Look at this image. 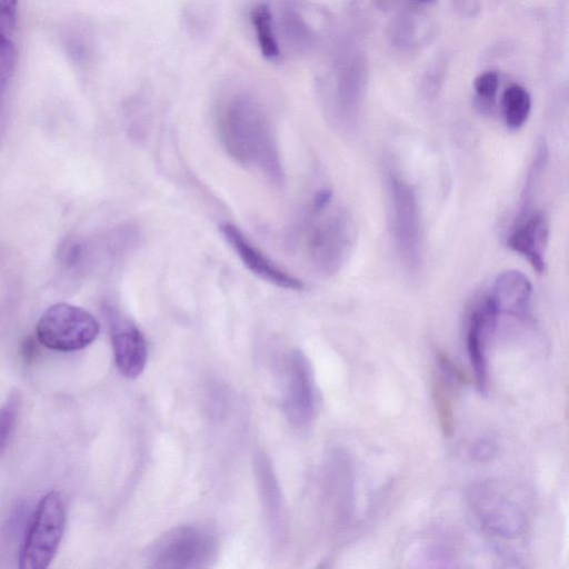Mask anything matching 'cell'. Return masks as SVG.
Masks as SVG:
<instances>
[{
  "instance_id": "obj_24",
  "label": "cell",
  "mask_w": 569,
  "mask_h": 569,
  "mask_svg": "<svg viewBox=\"0 0 569 569\" xmlns=\"http://www.w3.org/2000/svg\"><path fill=\"white\" fill-rule=\"evenodd\" d=\"M419 3H425V4H431V3H435L437 0H415Z\"/></svg>"
},
{
  "instance_id": "obj_6",
  "label": "cell",
  "mask_w": 569,
  "mask_h": 569,
  "mask_svg": "<svg viewBox=\"0 0 569 569\" xmlns=\"http://www.w3.org/2000/svg\"><path fill=\"white\" fill-rule=\"evenodd\" d=\"M353 239L352 220L346 212L336 211L309 230L306 240L308 258L318 271L330 276L345 262Z\"/></svg>"
},
{
  "instance_id": "obj_5",
  "label": "cell",
  "mask_w": 569,
  "mask_h": 569,
  "mask_svg": "<svg viewBox=\"0 0 569 569\" xmlns=\"http://www.w3.org/2000/svg\"><path fill=\"white\" fill-rule=\"evenodd\" d=\"M391 224L399 256L406 267L416 271L421 261V222L413 188L397 173L388 178Z\"/></svg>"
},
{
  "instance_id": "obj_10",
  "label": "cell",
  "mask_w": 569,
  "mask_h": 569,
  "mask_svg": "<svg viewBox=\"0 0 569 569\" xmlns=\"http://www.w3.org/2000/svg\"><path fill=\"white\" fill-rule=\"evenodd\" d=\"M111 343L119 372L129 379L140 376L148 359L147 342L140 329L127 319L112 317Z\"/></svg>"
},
{
  "instance_id": "obj_16",
  "label": "cell",
  "mask_w": 569,
  "mask_h": 569,
  "mask_svg": "<svg viewBox=\"0 0 569 569\" xmlns=\"http://www.w3.org/2000/svg\"><path fill=\"white\" fill-rule=\"evenodd\" d=\"M252 23L262 54L269 60L278 59L279 50L272 31L271 16L267 7L259 6L253 10Z\"/></svg>"
},
{
  "instance_id": "obj_4",
  "label": "cell",
  "mask_w": 569,
  "mask_h": 569,
  "mask_svg": "<svg viewBox=\"0 0 569 569\" xmlns=\"http://www.w3.org/2000/svg\"><path fill=\"white\" fill-rule=\"evenodd\" d=\"M99 322L87 310L66 302L49 307L38 320L36 336L48 349L76 351L91 345L99 335Z\"/></svg>"
},
{
  "instance_id": "obj_14",
  "label": "cell",
  "mask_w": 569,
  "mask_h": 569,
  "mask_svg": "<svg viewBox=\"0 0 569 569\" xmlns=\"http://www.w3.org/2000/svg\"><path fill=\"white\" fill-rule=\"evenodd\" d=\"M501 107L506 126L511 130H517L523 126L529 117L530 96L521 86L511 84L503 91Z\"/></svg>"
},
{
  "instance_id": "obj_21",
  "label": "cell",
  "mask_w": 569,
  "mask_h": 569,
  "mask_svg": "<svg viewBox=\"0 0 569 569\" xmlns=\"http://www.w3.org/2000/svg\"><path fill=\"white\" fill-rule=\"evenodd\" d=\"M82 253V247L79 242L74 240H66L59 249L58 256L60 261L71 267L80 260Z\"/></svg>"
},
{
  "instance_id": "obj_3",
  "label": "cell",
  "mask_w": 569,
  "mask_h": 569,
  "mask_svg": "<svg viewBox=\"0 0 569 569\" xmlns=\"http://www.w3.org/2000/svg\"><path fill=\"white\" fill-rule=\"evenodd\" d=\"M66 526V508L59 492L50 491L39 501L26 532L19 568L44 569L56 557Z\"/></svg>"
},
{
  "instance_id": "obj_22",
  "label": "cell",
  "mask_w": 569,
  "mask_h": 569,
  "mask_svg": "<svg viewBox=\"0 0 569 569\" xmlns=\"http://www.w3.org/2000/svg\"><path fill=\"white\" fill-rule=\"evenodd\" d=\"M496 451L497 447L493 442L487 439H481L471 446L470 456L476 461L486 462L492 459Z\"/></svg>"
},
{
  "instance_id": "obj_7",
  "label": "cell",
  "mask_w": 569,
  "mask_h": 569,
  "mask_svg": "<svg viewBox=\"0 0 569 569\" xmlns=\"http://www.w3.org/2000/svg\"><path fill=\"white\" fill-rule=\"evenodd\" d=\"M317 391L311 367L300 351L289 356L287 363L283 410L290 423L307 426L315 417Z\"/></svg>"
},
{
  "instance_id": "obj_18",
  "label": "cell",
  "mask_w": 569,
  "mask_h": 569,
  "mask_svg": "<svg viewBox=\"0 0 569 569\" xmlns=\"http://www.w3.org/2000/svg\"><path fill=\"white\" fill-rule=\"evenodd\" d=\"M499 78L495 71H486L473 81L478 106L481 110H489L498 91Z\"/></svg>"
},
{
  "instance_id": "obj_12",
  "label": "cell",
  "mask_w": 569,
  "mask_h": 569,
  "mask_svg": "<svg viewBox=\"0 0 569 569\" xmlns=\"http://www.w3.org/2000/svg\"><path fill=\"white\" fill-rule=\"evenodd\" d=\"M548 222L542 213H527L516 220L508 237V247L523 256L539 273L546 270V248L548 243Z\"/></svg>"
},
{
  "instance_id": "obj_23",
  "label": "cell",
  "mask_w": 569,
  "mask_h": 569,
  "mask_svg": "<svg viewBox=\"0 0 569 569\" xmlns=\"http://www.w3.org/2000/svg\"><path fill=\"white\" fill-rule=\"evenodd\" d=\"M332 199V192L328 189L319 190L312 200V210L320 212L329 206Z\"/></svg>"
},
{
  "instance_id": "obj_11",
  "label": "cell",
  "mask_w": 569,
  "mask_h": 569,
  "mask_svg": "<svg viewBox=\"0 0 569 569\" xmlns=\"http://www.w3.org/2000/svg\"><path fill=\"white\" fill-rule=\"evenodd\" d=\"M498 310L492 298L487 297L470 316L466 345L473 368L475 380L479 391L485 392L487 386L486 339L497 322Z\"/></svg>"
},
{
  "instance_id": "obj_1",
  "label": "cell",
  "mask_w": 569,
  "mask_h": 569,
  "mask_svg": "<svg viewBox=\"0 0 569 569\" xmlns=\"http://www.w3.org/2000/svg\"><path fill=\"white\" fill-rule=\"evenodd\" d=\"M218 133L233 160L257 169L272 183L283 182L284 172L271 124L252 100L230 101L219 116Z\"/></svg>"
},
{
  "instance_id": "obj_2",
  "label": "cell",
  "mask_w": 569,
  "mask_h": 569,
  "mask_svg": "<svg viewBox=\"0 0 569 569\" xmlns=\"http://www.w3.org/2000/svg\"><path fill=\"white\" fill-rule=\"evenodd\" d=\"M217 550V539L209 529L184 525L159 537L148 548L147 561L152 568H202L214 559Z\"/></svg>"
},
{
  "instance_id": "obj_9",
  "label": "cell",
  "mask_w": 569,
  "mask_h": 569,
  "mask_svg": "<svg viewBox=\"0 0 569 569\" xmlns=\"http://www.w3.org/2000/svg\"><path fill=\"white\" fill-rule=\"evenodd\" d=\"M220 232L243 264L260 279L279 288L290 290H301L303 288L300 279L273 263L237 226L226 222L220 226Z\"/></svg>"
},
{
  "instance_id": "obj_20",
  "label": "cell",
  "mask_w": 569,
  "mask_h": 569,
  "mask_svg": "<svg viewBox=\"0 0 569 569\" xmlns=\"http://www.w3.org/2000/svg\"><path fill=\"white\" fill-rule=\"evenodd\" d=\"M18 0H0V34L9 36L14 28Z\"/></svg>"
},
{
  "instance_id": "obj_17",
  "label": "cell",
  "mask_w": 569,
  "mask_h": 569,
  "mask_svg": "<svg viewBox=\"0 0 569 569\" xmlns=\"http://www.w3.org/2000/svg\"><path fill=\"white\" fill-rule=\"evenodd\" d=\"M16 63L17 50L13 42L7 36L0 34V104L13 76Z\"/></svg>"
},
{
  "instance_id": "obj_19",
  "label": "cell",
  "mask_w": 569,
  "mask_h": 569,
  "mask_svg": "<svg viewBox=\"0 0 569 569\" xmlns=\"http://www.w3.org/2000/svg\"><path fill=\"white\" fill-rule=\"evenodd\" d=\"M19 408L17 395H11L0 407V455L6 450L9 438L16 423Z\"/></svg>"
},
{
  "instance_id": "obj_13",
  "label": "cell",
  "mask_w": 569,
  "mask_h": 569,
  "mask_svg": "<svg viewBox=\"0 0 569 569\" xmlns=\"http://www.w3.org/2000/svg\"><path fill=\"white\" fill-rule=\"evenodd\" d=\"M531 291V283L522 272L507 270L497 277L490 297L499 313L525 317L529 310Z\"/></svg>"
},
{
  "instance_id": "obj_8",
  "label": "cell",
  "mask_w": 569,
  "mask_h": 569,
  "mask_svg": "<svg viewBox=\"0 0 569 569\" xmlns=\"http://www.w3.org/2000/svg\"><path fill=\"white\" fill-rule=\"evenodd\" d=\"M472 508L482 526L493 535L515 538L523 531L525 518L513 502L489 487L472 491Z\"/></svg>"
},
{
  "instance_id": "obj_15",
  "label": "cell",
  "mask_w": 569,
  "mask_h": 569,
  "mask_svg": "<svg viewBox=\"0 0 569 569\" xmlns=\"http://www.w3.org/2000/svg\"><path fill=\"white\" fill-rule=\"evenodd\" d=\"M457 385L459 383L445 375L438 377L433 382L432 395L435 408L437 410L440 429L446 437H451L453 433L455 418L452 392Z\"/></svg>"
}]
</instances>
